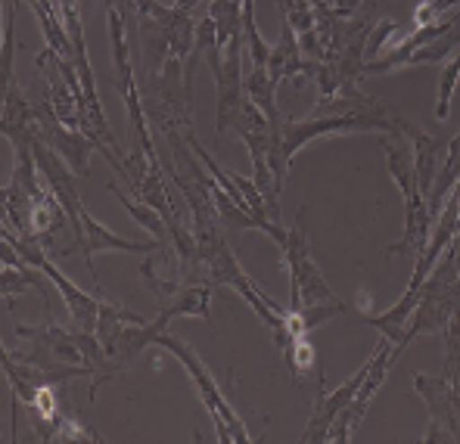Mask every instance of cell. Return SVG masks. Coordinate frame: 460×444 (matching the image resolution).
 <instances>
[{
  "mask_svg": "<svg viewBox=\"0 0 460 444\" xmlns=\"http://www.w3.org/2000/svg\"><path fill=\"white\" fill-rule=\"evenodd\" d=\"M383 152H385V168H389L392 180H395L404 196V237L395 246H389V255H414L417 258L432 237L429 202H426L420 184H417L411 152L404 146H398L395 140H385V137H383Z\"/></svg>",
  "mask_w": 460,
  "mask_h": 444,
  "instance_id": "3",
  "label": "cell"
},
{
  "mask_svg": "<svg viewBox=\"0 0 460 444\" xmlns=\"http://www.w3.org/2000/svg\"><path fill=\"white\" fill-rule=\"evenodd\" d=\"M155 345L165 348L168 354H174V358L187 367L190 379L196 382V392H199V398H202V404H206L208 416H212V422H215L218 441H227V444L230 441H243V444L252 441L246 422H243L240 416H236V410L227 404L225 392H221L218 382L212 379V373H208V367L199 361V354L193 352V345H187V342L174 339V335H168V333H162L159 339H155Z\"/></svg>",
  "mask_w": 460,
  "mask_h": 444,
  "instance_id": "4",
  "label": "cell"
},
{
  "mask_svg": "<svg viewBox=\"0 0 460 444\" xmlns=\"http://www.w3.org/2000/svg\"><path fill=\"white\" fill-rule=\"evenodd\" d=\"M212 289L208 283H184L172 299L162 301V314L155 320H162L168 326V320L174 318H199V320H212V311H208V299H212Z\"/></svg>",
  "mask_w": 460,
  "mask_h": 444,
  "instance_id": "10",
  "label": "cell"
},
{
  "mask_svg": "<svg viewBox=\"0 0 460 444\" xmlns=\"http://www.w3.org/2000/svg\"><path fill=\"white\" fill-rule=\"evenodd\" d=\"M414 388L429 407V432L423 441H460V388L445 376H414Z\"/></svg>",
  "mask_w": 460,
  "mask_h": 444,
  "instance_id": "8",
  "label": "cell"
},
{
  "mask_svg": "<svg viewBox=\"0 0 460 444\" xmlns=\"http://www.w3.org/2000/svg\"><path fill=\"white\" fill-rule=\"evenodd\" d=\"M243 53H246V40L234 38L227 47H212L206 53V63L212 69L215 78V118H218V134H225L227 127H234V121L240 118L243 103H246V78H243Z\"/></svg>",
  "mask_w": 460,
  "mask_h": 444,
  "instance_id": "6",
  "label": "cell"
},
{
  "mask_svg": "<svg viewBox=\"0 0 460 444\" xmlns=\"http://www.w3.org/2000/svg\"><path fill=\"white\" fill-rule=\"evenodd\" d=\"M44 271H38V267H19V265H6L4 267V295L6 299H19V295L25 292V289L31 286H44Z\"/></svg>",
  "mask_w": 460,
  "mask_h": 444,
  "instance_id": "13",
  "label": "cell"
},
{
  "mask_svg": "<svg viewBox=\"0 0 460 444\" xmlns=\"http://www.w3.org/2000/svg\"><path fill=\"white\" fill-rule=\"evenodd\" d=\"M268 72L270 78L280 84L283 78H293L299 72H305L311 78L314 75V59H302V47H299V35L293 31V25L283 22L280 29V40L270 47V57H268Z\"/></svg>",
  "mask_w": 460,
  "mask_h": 444,
  "instance_id": "9",
  "label": "cell"
},
{
  "mask_svg": "<svg viewBox=\"0 0 460 444\" xmlns=\"http://www.w3.org/2000/svg\"><path fill=\"white\" fill-rule=\"evenodd\" d=\"M196 4H199V0H174V10H181V13H193V10H196Z\"/></svg>",
  "mask_w": 460,
  "mask_h": 444,
  "instance_id": "17",
  "label": "cell"
},
{
  "mask_svg": "<svg viewBox=\"0 0 460 444\" xmlns=\"http://www.w3.org/2000/svg\"><path fill=\"white\" fill-rule=\"evenodd\" d=\"M283 354H287V363H289V370H293L296 379H299L302 373H308V370L317 363L314 345L308 342V335H299V339H289L287 345H283Z\"/></svg>",
  "mask_w": 460,
  "mask_h": 444,
  "instance_id": "15",
  "label": "cell"
},
{
  "mask_svg": "<svg viewBox=\"0 0 460 444\" xmlns=\"http://www.w3.org/2000/svg\"><path fill=\"white\" fill-rule=\"evenodd\" d=\"M455 6H460V0H420L414 10V29L438 22V19L448 16V10H455Z\"/></svg>",
  "mask_w": 460,
  "mask_h": 444,
  "instance_id": "16",
  "label": "cell"
},
{
  "mask_svg": "<svg viewBox=\"0 0 460 444\" xmlns=\"http://www.w3.org/2000/svg\"><path fill=\"white\" fill-rule=\"evenodd\" d=\"M460 311V274H457V261L451 246L445 248L442 261L432 267V274L426 277L420 289V301H417V311L411 318V342L417 335H429L445 329Z\"/></svg>",
  "mask_w": 460,
  "mask_h": 444,
  "instance_id": "5",
  "label": "cell"
},
{
  "mask_svg": "<svg viewBox=\"0 0 460 444\" xmlns=\"http://www.w3.org/2000/svg\"><path fill=\"white\" fill-rule=\"evenodd\" d=\"M302 214L305 212H299V218L293 224L283 227L277 246H280L283 261H287V271H289V308H299L308 329H314L321 323H327L330 318H336V314H342L345 305L340 301V295L330 289V283L323 280L317 261L311 258Z\"/></svg>",
  "mask_w": 460,
  "mask_h": 444,
  "instance_id": "2",
  "label": "cell"
},
{
  "mask_svg": "<svg viewBox=\"0 0 460 444\" xmlns=\"http://www.w3.org/2000/svg\"><path fill=\"white\" fill-rule=\"evenodd\" d=\"M411 127L408 118H398L395 112L376 97L355 93V97H321L317 106L305 118H283V152L287 161H293L296 152L317 137L330 134H389V137H404Z\"/></svg>",
  "mask_w": 460,
  "mask_h": 444,
  "instance_id": "1",
  "label": "cell"
},
{
  "mask_svg": "<svg viewBox=\"0 0 460 444\" xmlns=\"http://www.w3.org/2000/svg\"><path fill=\"white\" fill-rule=\"evenodd\" d=\"M457 81H460V53L457 57H451V63L442 69V81H438V103H436V118L438 121H445L451 116V100H455Z\"/></svg>",
  "mask_w": 460,
  "mask_h": 444,
  "instance_id": "14",
  "label": "cell"
},
{
  "mask_svg": "<svg viewBox=\"0 0 460 444\" xmlns=\"http://www.w3.org/2000/svg\"><path fill=\"white\" fill-rule=\"evenodd\" d=\"M404 137L414 140V171H417V184H420L423 196L429 199L432 187H436V161H438V150H442V144H438L436 137H429L426 131H420V125L417 121H411L408 134Z\"/></svg>",
  "mask_w": 460,
  "mask_h": 444,
  "instance_id": "11",
  "label": "cell"
},
{
  "mask_svg": "<svg viewBox=\"0 0 460 444\" xmlns=\"http://www.w3.org/2000/svg\"><path fill=\"white\" fill-rule=\"evenodd\" d=\"M398 358H402V352H398L389 339H380L376 352L370 354V361H367V376H364L358 395L351 398L349 407H345L342 414L333 420V429H330V444H349L351 439H355V429L361 426L370 401H374V395L380 392V386L385 382V376H389V370L395 367Z\"/></svg>",
  "mask_w": 460,
  "mask_h": 444,
  "instance_id": "7",
  "label": "cell"
},
{
  "mask_svg": "<svg viewBox=\"0 0 460 444\" xmlns=\"http://www.w3.org/2000/svg\"><path fill=\"white\" fill-rule=\"evenodd\" d=\"M457 180H460V134L448 144V150H445V165H442V171H438L436 187H432V193H429V212H432V218L438 214V208H442L445 196H448V193L455 190Z\"/></svg>",
  "mask_w": 460,
  "mask_h": 444,
  "instance_id": "12",
  "label": "cell"
}]
</instances>
